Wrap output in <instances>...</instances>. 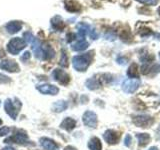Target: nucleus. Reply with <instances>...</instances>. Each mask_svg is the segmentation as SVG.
Here are the masks:
<instances>
[{
    "mask_svg": "<svg viewBox=\"0 0 160 150\" xmlns=\"http://www.w3.org/2000/svg\"><path fill=\"white\" fill-rule=\"evenodd\" d=\"M94 52L90 51L88 53H85L82 55H76L72 58V64L75 70H77L79 72L86 71L89 65L91 64V61L93 59Z\"/></svg>",
    "mask_w": 160,
    "mask_h": 150,
    "instance_id": "nucleus-1",
    "label": "nucleus"
},
{
    "mask_svg": "<svg viewBox=\"0 0 160 150\" xmlns=\"http://www.w3.org/2000/svg\"><path fill=\"white\" fill-rule=\"evenodd\" d=\"M128 35H129V36H131V35H130V32L128 31V30H123V32L121 34V38L123 40H125V41H128Z\"/></svg>",
    "mask_w": 160,
    "mask_h": 150,
    "instance_id": "nucleus-35",
    "label": "nucleus"
},
{
    "mask_svg": "<svg viewBox=\"0 0 160 150\" xmlns=\"http://www.w3.org/2000/svg\"><path fill=\"white\" fill-rule=\"evenodd\" d=\"M9 132H10V128L9 127H1L0 128V137H3V136H5V135H7V134H9Z\"/></svg>",
    "mask_w": 160,
    "mask_h": 150,
    "instance_id": "nucleus-30",
    "label": "nucleus"
},
{
    "mask_svg": "<svg viewBox=\"0 0 160 150\" xmlns=\"http://www.w3.org/2000/svg\"><path fill=\"white\" fill-rule=\"evenodd\" d=\"M67 107H68V103L66 101H64V100H59V101H56L52 106L53 111L56 112V113L64 111V110L67 109Z\"/></svg>",
    "mask_w": 160,
    "mask_h": 150,
    "instance_id": "nucleus-21",
    "label": "nucleus"
},
{
    "mask_svg": "<svg viewBox=\"0 0 160 150\" xmlns=\"http://www.w3.org/2000/svg\"><path fill=\"white\" fill-rule=\"evenodd\" d=\"M29 58H30V52L29 51H26L21 56V60H22V61H26V60H28Z\"/></svg>",
    "mask_w": 160,
    "mask_h": 150,
    "instance_id": "nucleus-37",
    "label": "nucleus"
},
{
    "mask_svg": "<svg viewBox=\"0 0 160 150\" xmlns=\"http://www.w3.org/2000/svg\"><path fill=\"white\" fill-rule=\"evenodd\" d=\"M75 126H76V120L71 117H66L61 123H60V128L66 130L68 132L72 131L75 128Z\"/></svg>",
    "mask_w": 160,
    "mask_h": 150,
    "instance_id": "nucleus-15",
    "label": "nucleus"
},
{
    "mask_svg": "<svg viewBox=\"0 0 160 150\" xmlns=\"http://www.w3.org/2000/svg\"><path fill=\"white\" fill-rule=\"evenodd\" d=\"M77 29H78L77 36L79 37V40H85V36H86L87 34H89L91 27H90L89 24L85 22H79L77 24Z\"/></svg>",
    "mask_w": 160,
    "mask_h": 150,
    "instance_id": "nucleus-12",
    "label": "nucleus"
},
{
    "mask_svg": "<svg viewBox=\"0 0 160 150\" xmlns=\"http://www.w3.org/2000/svg\"><path fill=\"white\" fill-rule=\"evenodd\" d=\"M2 124V120L1 119H0V125H1Z\"/></svg>",
    "mask_w": 160,
    "mask_h": 150,
    "instance_id": "nucleus-44",
    "label": "nucleus"
},
{
    "mask_svg": "<svg viewBox=\"0 0 160 150\" xmlns=\"http://www.w3.org/2000/svg\"><path fill=\"white\" fill-rule=\"evenodd\" d=\"M127 75L130 78H138L139 77V73H138V66L137 64L132 63L129 66L128 70H127Z\"/></svg>",
    "mask_w": 160,
    "mask_h": 150,
    "instance_id": "nucleus-23",
    "label": "nucleus"
},
{
    "mask_svg": "<svg viewBox=\"0 0 160 150\" xmlns=\"http://www.w3.org/2000/svg\"><path fill=\"white\" fill-rule=\"evenodd\" d=\"M52 76H53L54 80H56L58 83H60L61 85H64V86L68 85L70 82V76L64 71V70L58 69V68L54 69L52 72Z\"/></svg>",
    "mask_w": 160,
    "mask_h": 150,
    "instance_id": "nucleus-4",
    "label": "nucleus"
},
{
    "mask_svg": "<svg viewBox=\"0 0 160 150\" xmlns=\"http://www.w3.org/2000/svg\"><path fill=\"white\" fill-rule=\"evenodd\" d=\"M27 43L25 42V40L23 38L20 37H15L12 38L7 44V50L9 53H11L13 55H17L19 54V52L23 50L25 47H26Z\"/></svg>",
    "mask_w": 160,
    "mask_h": 150,
    "instance_id": "nucleus-2",
    "label": "nucleus"
},
{
    "mask_svg": "<svg viewBox=\"0 0 160 150\" xmlns=\"http://www.w3.org/2000/svg\"><path fill=\"white\" fill-rule=\"evenodd\" d=\"M158 13H159V16H160V7L158 8Z\"/></svg>",
    "mask_w": 160,
    "mask_h": 150,
    "instance_id": "nucleus-43",
    "label": "nucleus"
},
{
    "mask_svg": "<svg viewBox=\"0 0 160 150\" xmlns=\"http://www.w3.org/2000/svg\"><path fill=\"white\" fill-rule=\"evenodd\" d=\"M51 25L53 29L57 30V31H62L64 28L63 19L60 17L59 15H55L53 18H51Z\"/></svg>",
    "mask_w": 160,
    "mask_h": 150,
    "instance_id": "nucleus-19",
    "label": "nucleus"
},
{
    "mask_svg": "<svg viewBox=\"0 0 160 150\" xmlns=\"http://www.w3.org/2000/svg\"><path fill=\"white\" fill-rule=\"evenodd\" d=\"M103 138L108 144H116L119 141L120 133L115 131V130L109 129V130H106V131L104 132Z\"/></svg>",
    "mask_w": 160,
    "mask_h": 150,
    "instance_id": "nucleus-11",
    "label": "nucleus"
},
{
    "mask_svg": "<svg viewBox=\"0 0 160 150\" xmlns=\"http://www.w3.org/2000/svg\"><path fill=\"white\" fill-rule=\"evenodd\" d=\"M155 37H156V39L160 40V33L159 34H156V36H155Z\"/></svg>",
    "mask_w": 160,
    "mask_h": 150,
    "instance_id": "nucleus-42",
    "label": "nucleus"
},
{
    "mask_svg": "<svg viewBox=\"0 0 160 150\" xmlns=\"http://www.w3.org/2000/svg\"><path fill=\"white\" fill-rule=\"evenodd\" d=\"M89 46V43L86 40H78L76 43L71 45V49L74 51H83V50L87 49Z\"/></svg>",
    "mask_w": 160,
    "mask_h": 150,
    "instance_id": "nucleus-20",
    "label": "nucleus"
},
{
    "mask_svg": "<svg viewBox=\"0 0 160 150\" xmlns=\"http://www.w3.org/2000/svg\"><path fill=\"white\" fill-rule=\"evenodd\" d=\"M86 86L90 90H95L100 87V83L96 78H89L86 81Z\"/></svg>",
    "mask_w": 160,
    "mask_h": 150,
    "instance_id": "nucleus-25",
    "label": "nucleus"
},
{
    "mask_svg": "<svg viewBox=\"0 0 160 150\" xmlns=\"http://www.w3.org/2000/svg\"><path fill=\"white\" fill-rule=\"evenodd\" d=\"M0 68L11 73H17L20 71L19 65L17 64V62L14 61V60H10V59L3 60V61L0 62Z\"/></svg>",
    "mask_w": 160,
    "mask_h": 150,
    "instance_id": "nucleus-5",
    "label": "nucleus"
},
{
    "mask_svg": "<svg viewBox=\"0 0 160 150\" xmlns=\"http://www.w3.org/2000/svg\"><path fill=\"white\" fill-rule=\"evenodd\" d=\"M130 144H131V136L128 134V135H126V137H125L124 145L125 146H130Z\"/></svg>",
    "mask_w": 160,
    "mask_h": 150,
    "instance_id": "nucleus-36",
    "label": "nucleus"
},
{
    "mask_svg": "<svg viewBox=\"0 0 160 150\" xmlns=\"http://www.w3.org/2000/svg\"><path fill=\"white\" fill-rule=\"evenodd\" d=\"M21 29H22V22L17 21V20H15V21H10L6 24V30L10 34L17 33Z\"/></svg>",
    "mask_w": 160,
    "mask_h": 150,
    "instance_id": "nucleus-16",
    "label": "nucleus"
},
{
    "mask_svg": "<svg viewBox=\"0 0 160 150\" xmlns=\"http://www.w3.org/2000/svg\"><path fill=\"white\" fill-rule=\"evenodd\" d=\"M117 62L119 64H125V63H126V59H124L122 57H118L117 58Z\"/></svg>",
    "mask_w": 160,
    "mask_h": 150,
    "instance_id": "nucleus-38",
    "label": "nucleus"
},
{
    "mask_svg": "<svg viewBox=\"0 0 160 150\" xmlns=\"http://www.w3.org/2000/svg\"><path fill=\"white\" fill-rule=\"evenodd\" d=\"M20 106H16V103L13 102L11 99H6L4 102V110L10 117L13 120H15L18 116V111H19Z\"/></svg>",
    "mask_w": 160,
    "mask_h": 150,
    "instance_id": "nucleus-3",
    "label": "nucleus"
},
{
    "mask_svg": "<svg viewBox=\"0 0 160 150\" xmlns=\"http://www.w3.org/2000/svg\"><path fill=\"white\" fill-rule=\"evenodd\" d=\"M11 141L14 143H17V144H22V145L28 144V142H29L27 134L23 131H18V132L15 133L14 136H11V137H9L5 140V142L6 143H10Z\"/></svg>",
    "mask_w": 160,
    "mask_h": 150,
    "instance_id": "nucleus-8",
    "label": "nucleus"
},
{
    "mask_svg": "<svg viewBox=\"0 0 160 150\" xmlns=\"http://www.w3.org/2000/svg\"><path fill=\"white\" fill-rule=\"evenodd\" d=\"M36 89L42 94L56 95L59 92V88L52 84H40L36 86Z\"/></svg>",
    "mask_w": 160,
    "mask_h": 150,
    "instance_id": "nucleus-9",
    "label": "nucleus"
},
{
    "mask_svg": "<svg viewBox=\"0 0 160 150\" xmlns=\"http://www.w3.org/2000/svg\"><path fill=\"white\" fill-rule=\"evenodd\" d=\"M65 9L69 12H77L81 9V5L75 0H65Z\"/></svg>",
    "mask_w": 160,
    "mask_h": 150,
    "instance_id": "nucleus-18",
    "label": "nucleus"
},
{
    "mask_svg": "<svg viewBox=\"0 0 160 150\" xmlns=\"http://www.w3.org/2000/svg\"><path fill=\"white\" fill-rule=\"evenodd\" d=\"M40 145L45 149V150H59L58 145L55 143L53 140L49 139L47 137H42L39 140Z\"/></svg>",
    "mask_w": 160,
    "mask_h": 150,
    "instance_id": "nucleus-14",
    "label": "nucleus"
},
{
    "mask_svg": "<svg viewBox=\"0 0 160 150\" xmlns=\"http://www.w3.org/2000/svg\"><path fill=\"white\" fill-rule=\"evenodd\" d=\"M139 33H140V35H141V36H144L145 37V36H148V35H150L152 32H151V30L148 29V28H142L139 31Z\"/></svg>",
    "mask_w": 160,
    "mask_h": 150,
    "instance_id": "nucleus-32",
    "label": "nucleus"
},
{
    "mask_svg": "<svg viewBox=\"0 0 160 150\" xmlns=\"http://www.w3.org/2000/svg\"><path fill=\"white\" fill-rule=\"evenodd\" d=\"M1 150H15V149L13 147H11V146H6V147L2 148Z\"/></svg>",
    "mask_w": 160,
    "mask_h": 150,
    "instance_id": "nucleus-40",
    "label": "nucleus"
},
{
    "mask_svg": "<svg viewBox=\"0 0 160 150\" xmlns=\"http://www.w3.org/2000/svg\"><path fill=\"white\" fill-rule=\"evenodd\" d=\"M133 122L138 127H149L153 123V119L148 115H139L134 117Z\"/></svg>",
    "mask_w": 160,
    "mask_h": 150,
    "instance_id": "nucleus-10",
    "label": "nucleus"
},
{
    "mask_svg": "<svg viewBox=\"0 0 160 150\" xmlns=\"http://www.w3.org/2000/svg\"><path fill=\"white\" fill-rule=\"evenodd\" d=\"M0 104H1V101H0Z\"/></svg>",
    "mask_w": 160,
    "mask_h": 150,
    "instance_id": "nucleus-46",
    "label": "nucleus"
},
{
    "mask_svg": "<svg viewBox=\"0 0 160 150\" xmlns=\"http://www.w3.org/2000/svg\"><path fill=\"white\" fill-rule=\"evenodd\" d=\"M32 51L37 59L42 60V42L38 38H35L31 43Z\"/></svg>",
    "mask_w": 160,
    "mask_h": 150,
    "instance_id": "nucleus-13",
    "label": "nucleus"
},
{
    "mask_svg": "<svg viewBox=\"0 0 160 150\" xmlns=\"http://www.w3.org/2000/svg\"><path fill=\"white\" fill-rule=\"evenodd\" d=\"M54 50L48 43H42V60H50L54 57Z\"/></svg>",
    "mask_w": 160,
    "mask_h": 150,
    "instance_id": "nucleus-17",
    "label": "nucleus"
},
{
    "mask_svg": "<svg viewBox=\"0 0 160 150\" xmlns=\"http://www.w3.org/2000/svg\"><path fill=\"white\" fill-rule=\"evenodd\" d=\"M159 58H160V52H159Z\"/></svg>",
    "mask_w": 160,
    "mask_h": 150,
    "instance_id": "nucleus-45",
    "label": "nucleus"
},
{
    "mask_svg": "<svg viewBox=\"0 0 160 150\" xmlns=\"http://www.w3.org/2000/svg\"><path fill=\"white\" fill-rule=\"evenodd\" d=\"M59 65H60L61 67H64V68L68 67V57H67L66 51H65L64 49L61 51V57H60Z\"/></svg>",
    "mask_w": 160,
    "mask_h": 150,
    "instance_id": "nucleus-26",
    "label": "nucleus"
},
{
    "mask_svg": "<svg viewBox=\"0 0 160 150\" xmlns=\"http://www.w3.org/2000/svg\"><path fill=\"white\" fill-rule=\"evenodd\" d=\"M23 39L25 40V42H26V43H30V44H31L32 41L35 39V37L33 36V34L31 32L27 31V32H24V34H23Z\"/></svg>",
    "mask_w": 160,
    "mask_h": 150,
    "instance_id": "nucleus-28",
    "label": "nucleus"
},
{
    "mask_svg": "<svg viewBox=\"0 0 160 150\" xmlns=\"http://www.w3.org/2000/svg\"><path fill=\"white\" fill-rule=\"evenodd\" d=\"M149 150H158V148H157V147H155V146H153V147H151V148H149Z\"/></svg>",
    "mask_w": 160,
    "mask_h": 150,
    "instance_id": "nucleus-41",
    "label": "nucleus"
},
{
    "mask_svg": "<svg viewBox=\"0 0 160 150\" xmlns=\"http://www.w3.org/2000/svg\"><path fill=\"white\" fill-rule=\"evenodd\" d=\"M89 35H90V37H91L92 39H97L98 38V34L96 32V30H95L94 28H91L90 29V31H89Z\"/></svg>",
    "mask_w": 160,
    "mask_h": 150,
    "instance_id": "nucleus-34",
    "label": "nucleus"
},
{
    "mask_svg": "<svg viewBox=\"0 0 160 150\" xmlns=\"http://www.w3.org/2000/svg\"><path fill=\"white\" fill-rule=\"evenodd\" d=\"M136 1L143 3V4H147V5H156L157 4V0H136Z\"/></svg>",
    "mask_w": 160,
    "mask_h": 150,
    "instance_id": "nucleus-31",
    "label": "nucleus"
},
{
    "mask_svg": "<svg viewBox=\"0 0 160 150\" xmlns=\"http://www.w3.org/2000/svg\"><path fill=\"white\" fill-rule=\"evenodd\" d=\"M76 38V34L75 33H68L67 35H66V40H67V42L68 43H70V42H72L73 40Z\"/></svg>",
    "mask_w": 160,
    "mask_h": 150,
    "instance_id": "nucleus-33",
    "label": "nucleus"
},
{
    "mask_svg": "<svg viewBox=\"0 0 160 150\" xmlns=\"http://www.w3.org/2000/svg\"><path fill=\"white\" fill-rule=\"evenodd\" d=\"M154 59L153 55H149V54H142L140 56V60L144 63V65H149V63Z\"/></svg>",
    "mask_w": 160,
    "mask_h": 150,
    "instance_id": "nucleus-27",
    "label": "nucleus"
},
{
    "mask_svg": "<svg viewBox=\"0 0 160 150\" xmlns=\"http://www.w3.org/2000/svg\"><path fill=\"white\" fill-rule=\"evenodd\" d=\"M140 85L139 79L133 78V79H126L122 83V89L124 92L126 93H133L134 91H136L137 88Z\"/></svg>",
    "mask_w": 160,
    "mask_h": 150,
    "instance_id": "nucleus-6",
    "label": "nucleus"
},
{
    "mask_svg": "<svg viewBox=\"0 0 160 150\" xmlns=\"http://www.w3.org/2000/svg\"><path fill=\"white\" fill-rule=\"evenodd\" d=\"M88 148L90 150H102V144L100 139L97 137H93L90 139L88 142Z\"/></svg>",
    "mask_w": 160,
    "mask_h": 150,
    "instance_id": "nucleus-22",
    "label": "nucleus"
},
{
    "mask_svg": "<svg viewBox=\"0 0 160 150\" xmlns=\"http://www.w3.org/2000/svg\"><path fill=\"white\" fill-rule=\"evenodd\" d=\"M137 138L140 146H144L150 141V135L148 133H138Z\"/></svg>",
    "mask_w": 160,
    "mask_h": 150,
    "instance_id": "nucleus-24",
    "label": "nucleus"
},
{
    "mask_svg": "<svg viewBox=\"0 0 160 150\" xmlns=\"http://www.w3.org/2000/svg\"><path fill=\"white\" fill-rule=\"evenodd\" d=\"M64 150H77V149L75 147H73V146H66Z\"/></svg>",
    "mask_w": 160,
    "mask_h": 150,
    "instance_id": "nucleus-39",
    "label": "nucleus"
},
{
    "mask_svg": "<svg viewBox=\"0 0 160 150\" xmlns=\"http://www.w3.org/2000/svg\"><path fill=\"white\" fill-rule=\"evenodd\" d=\"M11 82V78L6 76V75L0 73V84H7Z\"/></svg>",
    "mask_w": 160,
    "mask_h": 150,
    "instance_id": "nucleus-29",
    "label": "nucleus"
},
{
    "mask_svg": "<svg viewBox=\"0 0 160 150\" xmlns=\"http://www.w3.org/2000/svg\"><path fill=\"white\" fill-rule=\"evenodd\" d=\"M82 120H83V123L88 127L95 128L97 126V115L93 111L88 110V111L85 112L82 116Z\"/></svg>",
    "mask_w": 160,
    "mask_h": 150,
    "instance_id": "nucleus-7",
    "label": "nucleus"
}]
</instances>
